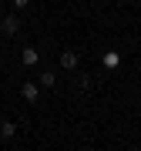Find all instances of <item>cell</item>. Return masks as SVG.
Here are the masks:
<instances>
[{
	"mask_svg": "<svg viewBox=\"0 0 141 151\" xmlns=\"http://www.w3.org/2000/svg\"><path fill=\"white\" fill-rule=\"evenodd\" d=\"M37 84H40V87H54V84H57V70H44V74L37 77Z\"/></svg>",
	"mask_w": 141,
	"mask_h": 151,
	"instance_id": "5",
	"label": "cell"
},
{
	"mask_svg": "<svg viewBox=\"0 0 141 151\" xmlns=\"http://www.w3.org/2000/svg\"><path fill=\"white\" fill-rule=\"evenodd\" d=\"M37 60H40V50L37 47H24L20 50V64L24 67H37Z\"/></svg>",
	"mask_w": 141,
	"mask_h": 151,
	"instance_id": "4",
	"label": "cell"
},
{
	"mask_svg": "<svg viewBox=\"0 0 141 151\" xmlns=\"http://www.w3.org/2000/svg\"><path fill=\"white\" fill-rule=\"evenodd\" d=\"M77 64H81L77 50H60V67L64 70H77Z\"/></svg>",
	"mask_w": 141,
	"mask_h": 151,
	"instance_id": "3",
	"label": "cell"
},
{
	"mask_svg": "<svg viewBox=\"0 0 141 151\" xmlns=\"http://www.w3.org/2000/svg\"><path fill=\"white\" fill-rule=\"evenodd\" d=\"M20 97L34 104V101L40 97V84H37V81H27V84H20Z\"/></svg>",
	"mask_w": 141,
	"mask_h": 151,
	"instance_id": "2",
	"label": "cell"
},
{
	"mask_svg": "<svg viewBox=\"0 0 141 151\" xmlns=\"http://www.w3.org/2000/svg\"><path fill=\"white\" fill-rule=\"evenodd\" d=\"M118 64H121V54H118V50H108V54H104V67H108V70H114Z\"/></svg>",
	"mask_w": 141,
	"mask_h": 151,
	"instance_id": "6",
	"label": "cell"
},
{
	"mask_svg": "<svg viewBox=\"0 0 141 151\" xmlns=\"http://www.w3.org/2000/svg\"><path fill=\"white\" fill-rule=\"evenodd\" d=\"M17 30H20V20H17V10H14V14H7L4 20H0V34H4V37H14Z\"/></svg>",
	"mask_w": 141,
	"mask_h": 151,
	"instance_id": "1",
	"label": "cell"
},
{
	"mask_svg": "<svg viewBox=\"0 0 141 151\" xmlns=\"http://www.w3.org/2000/svg\"><path fill=\"white\" fill-rule=\"evenodd\" d=\"M17 134V124L14 121H0V138H14Z\"/></svg>",
	"mask_w": 141,
	"mask_h": 151,
	"instance_id": "7",
	"label": "cell"
},
{
	"mask_svg": "<svg viewBox=\"0 0 141 151\" xmlns=\"http://www.w3.org/2000/svg\"><path fill=\"white\" fill-rule=\"evenodd\" d=\"M77 87H81V91H87V87H91V77H87V74H77Z\"/></svg>",
	"mask_w": 141,
	"mask_h": 151,
	"instance_id": "8",
	"label": "cell"
},
{
	"mask_svg": "<svg viewBox=\"0 0 141 151\" xmlns=\"http://www.w3.org/2000/svg\"><path fill=\"white\" fill-rule=\"evenodd\" d=\"M27 4H30V0H14V10H24Z\"/></svg>",
	"mask_w": 141,
	"mask_h": 151,
	"instance_id": "9",
	"label": "cell"
}]
</instances>
